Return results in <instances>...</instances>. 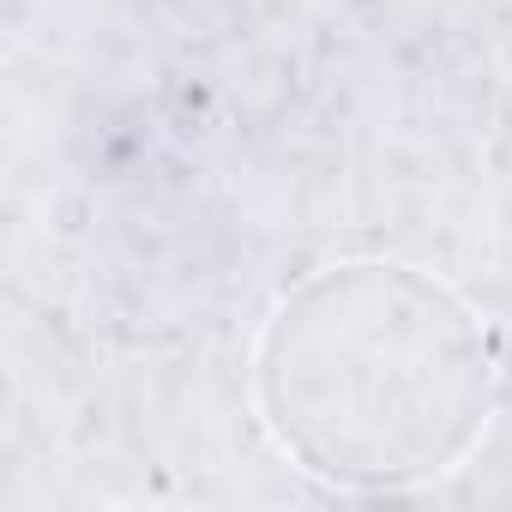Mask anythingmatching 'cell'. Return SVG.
I'll return each instance as SVG.
<instances>
[{"label":"cell","mask_w":512,"mask_h":512,"mask_svg":"<svg viewBox=\"0 0 512 512\" xmlns=\"http://www.w3.org/2000/svg\"><path fill=\"white\" fill-rule=\"evenodd\" d=\"M500 362L482 314L404 260L308 272L253 344V404L278 452L344 494L452 476L488 434Z\"/></svg>","instance_id":"6da1fadb"}]
</instances>
